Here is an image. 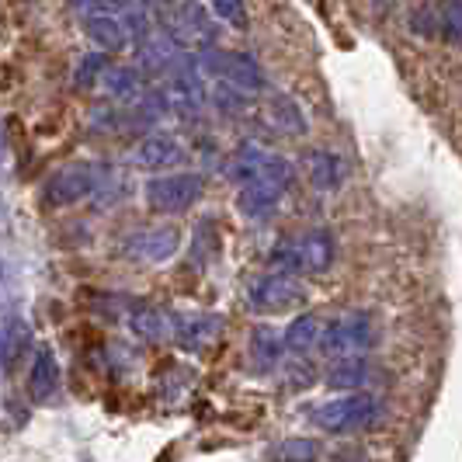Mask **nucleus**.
Here are the masks:
<instances>
[{
	"instance_id": "f257e3e1",
	"label": "nucleus",
	"mask_w": 462,
	"mask_h": 462,
	"mask_svg": "<svg viewBox=\"0 0 462 462\" xmlns=\"http://www.w3.org/2000/svg\"><path fill=\"white\" fill-rule=\"evenodd\" d=\"M337 257V240L330 230H296L285 233L272 251V264L275 272H289V275H324L330 272Z\"/></svg>"
},
{
	"instance_id": "f03ea898",
	"label": "nucleus",
	"mask_w": 462,
	"mask_h": 462,
	"mask_svg": "<svg viewBox=\"0 0 462 462\" xmlns=\"http://www.w3.org/2000/svg\"><path fill=\"white\" fill-rule=\"evenodd\" d=\"M112 181V167L94 161H69L60 171H52L42 185V202L49 208L77 206L84 199H97L105 185Z\"/></svg>"
},
{
	"instance_id": "7ed1b4c3",
	"label": "nucleus",
	"mask_w": 462,
	"mask_h": 462,
	"mask_svg": "<svg viewBox=\"0 0 462 462\" xmlns=\"http://www.w3.org/2000/svg\"><path fill=\"white\" fill-rule=\"evenodd\" d=\"M383 417V403L379 396H372L369 390L362 393H345L334 396V400H324L310 411V420L327 431V435H355V431H365L375 420Z\"/></svg>"
},
{
	"instance_id": "20e7f679",
	"label": "nucleus",
	"mask_w": 462,
	"mask_h": 462,
	"mask_svg": "<svg viewBox=\"0 0 462 462\" xmlns=\"http://www.w3.org/2000/svg\"><path fill=\"white\" fill-rule=\"evenodd\" d=\"M202 67L212 73V80L226 91L240 94L247 101H254L257 94L268 91V77L251 52H240V49H208Z\"/></svg>"
},
{
	"instance_id": "39448f33",
	"label": "nucleus",
	"mask_w": 462,
	"mask_h": 462,
	"mask_svg": "<svg viewBox=\"0 0 462 462\" xmlns=\"http://www.w3.org/2000/svg\"><path fill=\"white\" fill-rule=\"evenodd\" d=\"M223 171H226V178L236 188L254 185V181H278V185L292 188V178H296L292 163L285 161L282 153H272V150H264L257 143H240L230 157H226Z\"/></svg>"
},
{
	"instance_id": "423d86ee",
	"label": "nucleus",
	"mask_w": 462,
	"mask_h": 462,
	"mask_svg": "<svg viewBox=\"0 0 462 462\" xmlns=\"http://www.w3.org/2000/svg\"><path fill=\"white\" fill-rule=\"evenodd\" d=\"M310 300L302 278L289 275V272H268L251 282L247 289V310L257 317H278V313H292L302 302Z\"/></svg>"
},
{
	"instance_id": "0eeeda50",
	"label": "nucleus",
	"mask_w": 462,
	"mask_h": 462,
	"mask_svg": "<svg viewBox=\"0 0 462 462\" xmlns=\"http://www.w3.org/2000/svg\"><path fill=\"white\" fill-rule=\"evenodd\" d=\"M372 345H375V324H372L369 313L365 310H345V313H334L327 320L320 355L351 358V355H369Z\"/></svg>"
},
{
	"instance_id": "6e6552de",
	"label": "nucleus",
	"mask_w": 462,
	"mask_h": 462,
	"mask_svg": "<svg viewBox=\"0 0 462 462\" xmlns=\"http://www.w3.org/2000/svg\"><path fill=\"white\" fill-rule=\"evenodd\" d=\"M206 181L195 171H171V174H157L146 181V206L161 216H178L188 212L202 199Z\"/></svg>"
},
{
	"instance_id": "1a4fd4ad",
	"label": "nucleus",
	"mask_w": 462,
	"mask_h": 462,
	"mask_svg": "<svg viewBox=\"0 0 462 462\" xmlns=\"http://www.w3.org/2000/svg\"><path fill=\"white\" fill-rule=\"evenodd\" d=\"M122 257L139 261V264H163L178 254L181 247V230L171 223H153V226H139V230L122 236Z\"/></svg>"
},
{
	"instance_id": "9d476101",
	"label": "nucleus",
	"mask_w": 462,
	"mask_h": 462,
	"mask_svg": "<svg viewBox=\"0 0 462 462\" xmlns=\"http://www.w3.org/2000/svg\"><path fill=\"white\" fill-rule=\"evenodd\" d=\"M257 116H261V125H264L268 133H278V136H285V139L306 136V129H310V118H306L302 105L292 94H282V91L268 94L264 105L257 108Z\"/></svg>"
},
{
	"instance_id": "9b49d317",
	"label": "nucleus",
	"mask_w": 462,
	"mask_h": 462,
	"mask_svg": "<svg viewBox=\"0 0 462 462\" xmlns=\"http://www.w3.org/2000/svg\"><path fill=\"white\" fill-rule=\"evenodd\" d=\"M133 167L143 171H167V167H178L188 161V146L171 133H146L133 146Z\"/></svg>"
},
{
	"instance_id": "f8f14e48",
	"label": "nucleus",
	"mask_w": 462,
	"mask_h": 462,
	"mask_svg": "<svg viewBox=\"0 0 462 462\" xmlns=\"http://www.w3.org/2000/svg\"><path fill=\"white\" fill-rule=\"evenodd\" d=\"M223 337V317L219 313H174V341L181 351L202 355Z\"/></svg>"
},
{
	"instance_id": "ddd939ff",
	"label": "nucleus",
	"mask_w": 462,
	"mask_h": 462,
	"mask_svg": "<svg viewBox=\"0 0 462 462\" xmlns=\"http://www.w3.org/2000/svg\"><path fill=\"white\" fill-rule=\"evenodd\" d=\"M125 327L139 341L161 345L167 337H174V313H163L153 302H129L125 306Z\"/></svg>"
},
{
	"instance_id": "4468645a",
	"label": "nucleus",
	"mask_w": 462,
	"mask_h": 462,
	"mask_svg": "<svg viewBox=\"0 0 462 462\" xmlns=\"http://www.w3.org/2000/svg\"><path fill=\"white\" fill-rule=\"evenodd\" d=\"M289 185L278 181H254V185H240L236 191V212L251 223H264L268 216H275V208L282 206Z\"/></svg>"
},
{
	"instance_id": "2eb2a0df",
	"label": "nucleus",
	"mask_w": 462,
	"mask_h": 462,
	"mask_svg": "<svg viewBox=\"0 0 462 462\" xmlns=\"http://www.w3.org/2000/svg\"><path fill=\"white\" fill-rule=\"evenodd\" d=\"M181 46H208L212 42V18H208V11L202 4H195V0H185L178 11H174V18H171V28H167Z\"/></svg>"
},
{
	"instance_id": "dca6fc26",
	"label": "nucleus",
	"mask_w": 462,
	"mask_h": 462,
	"mask_svg": "<svg viewBox=\"0 0 462 462\" xmlns=\"http://www.w3.org/2000/svg\"><path fill=\"white\" fill-rule=\"evenodd\" d=\"M302 167H306V178H310V185L317 188L320 195H330V191H337V188L345 185L347 178V163L341 153H334V150H306V157H302Z\"/></svg>"
},
{
	"instance_id": "f3484780",
	"label": "nucleus",
	"mask_w": 462,
	"mask_h": 462,
	"mask_svg": "<svg viewBox=\"0 0 462 462\" xmlns=\"http://www.w3.org/2000/svg\"><path fill=\"white\" fill-rule=\"evenodd\" d=\"M282 355H285V337L278 334L275 327L257 324L247 337V365L254 375H268L282 365Z\"/></svg>"
},
{
	"instance_id": "a211bd4d",
	"label": "nucleus",
	"mask_w": 462,
	"mask_h": 462,
	"mask_svg": "<svg viewBox=\"0 0 462 462\" xmlns=\"http://www.w3.org/2000/svg\"><path fill=\"white\" fill-rule=\"evenodd\" d=\"M324 330H327L324 317H317V313H302V317H296V320L289 324V330L282 334V337H285V351H289V355H300V358L320 355Z\"/></svg>"
},
{
	"instance_id": "6ab92c4d",
	"label": "nucleus",
	"mask_w": 462,
	"mask_h": 462,
	"mask_svg": "<svg viewBox=\"0 0 462 462\" xmlns=\"http://www.w3.org/2000/svg\"><path fill=\"white\" fill-rule=\"evenodd\" d=\"M101 88L112 97V105H136L139 97L150 91L143 84V69L125 67V63H108L105 77H101Z\"/></svg>"
},
{
	"instance_id": "aec40b11",
	"label": "nucleus",
	"mask_w": 462,
	"mask_h": 462,
	"mask_svg": "<svg viewBox=\"0 0 462 462\" xmlns=\"http://www.w3.org/2000/svg\"><path fill=\"white\" fill-rule=\"evenodd\" d=\"M56 390H60V362H56L52 347H39L28 365V396L35 403H49Z\"/></svg>"
},
{
	"instance_id": "412c9836",
	"label": "nucleus",
	"mask_w": 462,
	"mask_h": 462,
	"mask_svg": "<svg viewBox=\"0 0 462 462\" xmlns=\"http://www.w3.org/2000/svg\"><path fill=\"white\" fill-rule=\"evenodd\" d=\"M372 362L365 355H351V358H334V365L327 369V386L330 390H345V393H362L372 383Z\"/></svg>"
},
{
	"instance_id": "4be33fe9",
	"label": "nucleus",
	"mask_w": 462,
	"mask_h": 462,
	"mask_svg": "<svg viewBox=\"0 0 462 462\" xmlns=\"http://www.w3.org/2000/svg\"><path fill=\"white\" fill-rule=\"evenodd\" d=\"M28 341H32V327H28L22 313L4 317V324H0V369L7 375L18 369V362L28 351Z\"/></svg>"
},
{
	"instance_id": "5701e85b",
	"label": "nucleus",
	"mask_w": 462,
	"mask_h": 462,
	"mask_svg": "<svg viewBox=\"0 0 462 462\" xmlns=\"http://www.w3.org/2000/svg\"><path fill=\"white\" fill-rule=\"evenodd\" d=\"M219 251H223L219 226L212 223V216L199 219V226H195V233H191V261L206 268V264H212V261L219 257Z\"/></svg>"
},
{
	"instance_id": "b1692460",
	"label": "nucleus",
	"mask_w": 462,
	"mask_h": 462,
	"mask_svg": "<svg viewBox=\"0 0 462 462\" xmlns=\"http://www.w3.org/2000/svg\"><path fill=\"white\" fill-rule=\"evenodd\" d=\"M320 441L313 439H285L268 448L272 462H320Z\"/></svg>"
},
{
	"instance_id": "393cba45",
	"label": "nucleus",
	"mask_w": 462,
	"mask_h": 462,
	"mask_svg": "<svg viewBox=\"0 0 462 462\" xmlns=\"http://www.w3.org/2000/svg\"><path fill=\"white\" fill-rule=\"evenodd\" d=\"M105 69H108V56L105 52H84L77 69H73V88L77 91H88L94 84H101Z\"/></svg>"
},
{
	"instance_id": "a878e982",
	"label": "nucleus",
	"mask_w": 462,
	"mask_h": 462,
	"mask_svg": "<svg viewBox=\"0 0 462 462\" xmlns=\"http://www.w3.org/2000/svg\"><path fill=\"white\" fill-rule=\"evenodd\" d=\"M206 7L216 22L230 24L236 32H244L251 24V14H247V4L244 0H206Z\"/></svg>"
},
{
	"instance_id": "bb28decb",
	"label": "nucleus",
	"mask_w": 462,
	"mask_h": 462,
	"mask_svg": "<svg viewBox=\"0 0 462 462\" xmlns=\"http://www.w3.org/2000/svg\"><path fill=\"white\" fill-rule=\"evenodd\" d=\"M439 32L445 42L462 46V0H445V7L439 11Z\"/></svg>"
},
{
	"instance_id": "cd10ccee",
	"label": "nucleus",
	"mask_w": 462,
	"mask_h": 462,
	"mask_svg": "<svg viewBox=\"0 0 462 462\" xmlns=\"http://www.w3.org/2000/svg\"><path fill=\"white\" fill-rule=\"evenodd\" d=\"M4 163H7V139H4V129H0V174H4Z\"/></svg>"
},
{
	"instance_id": "c85d7f7f",
	"label": "nucleus",
	"mask_w": 462,
	"mask_h": 462,
	"mask_svg": "<svg viewBox=\"0 0 462 462\" xmlns=\"http://www.w3.org/2000/svg\"><path fill=\"white\" fill-rule=\"evenodd\" d=\"M0 282H4V264H0Z\"/></svg>"
}]
</instances>
